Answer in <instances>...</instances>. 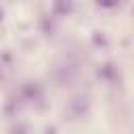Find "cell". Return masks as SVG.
<instances>
[{"mask_svg": "<svg viewBox=\"0 0 134 134\" xmlns=\"http://www.w3.org/2000/svg\"><path fill=\"white\" fill-rule=\"evenodd\" d=\"M19 96L23 103H31V105H38L44 100V86L38 82V80H25L21 86H19Z\"/></svg>", "mask_w": 134, "mask_h": 134, "instance_id": "cell-1", "label": "cell"}, {"mask_svg": "<svg viewBox=\"0 0 134 134\" xmlns=\"http://www.w3.org/2000/svg\"><path fill=\"white\" fill-rule=\"evenodd\" d=\"M90 113V98L88 96H84V94H77V96H73L67 105H65V115L69 117V119H84L86 115Z\"/></svg>", "mask_w": 134, "mask_h": 134, "instance_id": "cell-2", "label": "cell"}, {"mask_svg": "<svg viewBox=\"0 0 134 134\" xmlns=\"http://www.w3.org/2000/svg\"><path fill=\"white\" fill-rule=\"evenodd\" d=\"M77 73V67L73 63H63V65H57L54 71H52V77L59 86H65V84H71L73 77Z\"/></svg>", "mask_w": 134, "mask_h": 134, "instance_id": "cell-3", "label": "cell"}, {"mask_svg": "<svg viewBox=\"0 0 134 134\" xmlns=\"http://www.w3.org/2000/svg\"><path fill=\"white\" fill-rule=\"evenodd\" d=\"M96 73H98V77H100L103 82H107V84H117V82H119V69H117V65L111 63V61L103 63V65L96 69Z\"/></svg>", "mask_w": 134, "mask_h": 134, "instance_id": "cell-4", "label": "cell"}, {"mask_svg": "<svg viewBox=\"0 0 134 134\" xmlns=\"http://www.w3.org/2000/svg\"><path fill=\"white\" fill-rule=\"evenodd\" d=\"M75 13V2L73 0H52V17L54 19H65Z\"/></svg>", "mask_w": 134, "mask_h": 134, "instance_id": "cell-5", "label": "cell"}, {"mask_svg": "<svg viewBox=\"0 0 134 134\" xmlns=\"http://www.w3.org/2000/svg\"><path fill=\"white\" fill-rule=\"evenodd\" d=\"M90 42H92L94 48H100V50L109 48V38H107V34L100 31V29H94V31L90 34Z\"/></svg>", "mask_w": 134, "mask_h": 134, "instance_id": "cell-6", "label": "cell"}, {"mask_svg": "<svg viewBox=\"0 0 134 134\" xmlns=\"http://www.w3.org/2000/svg\"><path fill=\"white\" fill-rule=\"evenodd\" d=\"M21 105H23L21 96H10V98L6 100V105H4V115H6V117H15V115L19 113Z\"/></svg>", "mask_w": 134, "mask_h": 134, "instance_id": "cell-7", "label": "cell"}, {"mask_svg": "<svg viewBox=\"0 0 134 134\" xmlns=\"http://www.w3.org/2000/svg\"><path fill=\"white\" fill-rule=\"evenodd\" d=\"M40 29L46 38H52L54 36V17L50 15H42L40 17Z\"/></svg>", "mask_w": 134, "mask_h": 134, "instance_id": "cell-8", "label": "cell"}, {"mask_svg": "<svg viewBox=\"0 0 134 134\" xmlns=\"http://www.w3.org/2000/svg\"><path fill=\"white\" fill-rule=\"evenodd\" d=\"M8 134H31V130H29V124H25V121H15V124L8 128Z\"/></svg>", "mask_w": 134, "mask_h": 134, "instance_id": "cell-9", "label": "cell"}, {"mask_svg": "<svg viewBox=\"0 0 134 134\" xmlns=\"http://www.w3.org/2000/svg\"><path fill=\"white\" fill-rule=\"evenodd\" d=\"M94 2H96V6H100V8H117L121 0H94Z\"/></svg>", "mask_w": 134, "mask_h": 134, "instance_id": "cell-10", "label": "cell"}, {"mask_svg": "<svg viewBox=\"0 0 134 134\" xmlns=\"http://www.w3.org/2000/svg\"><path fill=\"white\" fill-rule=\"evenodd\" d=\"M44 134H57V128L54 126H46L44 128Z\"/></svg>", "mask_w": 134, "mask_h": 134, "instance_id": "cell-11", "label": "cell"}, {"mask_svg": "<svg viewBox=\"0 0 134 134\" xmlns=\"http://www.w3.org/2000/svg\"><path fill=\"white\" fill-rule=\"evenodd\" d=\"M2 21H4V8L0 6V23H2Z\"/></svg>", "mask_w": 134, "mask_h": 134, "instance_id": "cell-12", "label": "cell"}, {"mask_svg": "<svg viewBox=\"0 0 134 134\" xmlns=\"http://www.w3.org/2000/svg\"><path fill=\"white\" fill-rule=\"evenodd\" d=\"M132 13H134V8H132Z\"/></svg>", "mask_w": 134, "mask_h": 134, "instance_id": "cell-13", "label": "cell"}]
</instances>
